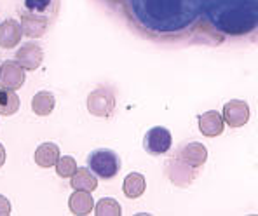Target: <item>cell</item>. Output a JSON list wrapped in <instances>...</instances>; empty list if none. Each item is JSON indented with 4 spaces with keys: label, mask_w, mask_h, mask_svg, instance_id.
Here are the masks:
<instances>
[{
    "label": "cell",
    "mask_w": 258,
    "mask_h": 216,
    "mask_svg": "<svg viewBox=\"0 0 258 216\" xmlns=\"http://www.w3.org/2000/svg\"><path fill=\"white\" fill-rule=\"evenodd\" d=\"M20 110V98L16 91L0 87V115H14Z\"/></svg>",
    "instance_id": "cell-17"
},
{
    "label": "cell",
    "mask_w": 258,
    "mask_h": 216,
    "mask_svg": "<svg viewBox=\"0 0 258 216\" xmlns=\"http://www.w3.org/2000/svg\"><path fill=\"white\" fill-rule=\"evenodd\" d=\"M178 157L183 159V161L187 162V164H190L192 168H201L208 159V150L203 143L192 141V143H187L185 147H181Z\"/></svg>",
    "instance_id": "cell-11"
},
{
    "label": "cell",
    "mask_w": 258,
    "mask_h": 216,
    "mask_svg": "<svg viewBox=\"0 0 258 216\" xmlns=\"http://www.w3.org/2000/svg\"><path fill=\"white\" fill-rule=\"evenodd\" d=\"M56 107V100H54V94L47 93V91H40L33 96L32 100V110L40 117L45 115H51V112Z\"/></svg>",
    "instance_id": "cell-16"
},
{
    "label": "cell",
    "mask_w": 258,
    "mask_h": 216,
    "mask_svg": "<svg viewBox=\"0 0 258 216\" xmlns=\"http://www.w3.org/2000/svg\"><path fill=\"white\" fill-rule=\"evenodd\" d=\"M25 7L30 13H44L51 7V0H25Z\"/></svg>",
    "instance_id": "cell-20"
},
{
    "label": "cell",
    "mask_w": 258,
    "mask_h": 216,
    "mask_svg": "<svg viewBox=\"0 0 258 216\" xmlns=\"http://www.w3.org/2000/svg\"><path fill=\"white\" fill-rule=\"evenodd\" d=\"M115 108V96L108 87H98L87 96V110L96 117H108Z\"/></svg>",
    "instance_id": "cell-2"
},
{
    "label": "cell",
    "mask_w": 258,
    "mask_h": 216,
    "mask_svg": "<svg viewBox=\"0 0 258 216\" xmlns=\"http://www.w3.org/2000/svg\"><path fill=\"white\" fill-rule=\"evenodd\" d=\"M42 59H44L42 47L33 42L23 44L16 52V61L25 70H37V68L42 65Z\"/></svg>",
    "instance_id": "cell-7"
},
{
    "label": "cell",
    "mask_w": 258,
    "mask_h": 216,
    "mask_svg": "<svg viewBox=\"0 0 258 216\" xmlns=\"http://www.w3.org/2000/svg\"><path fill=\"white\" fill-rule=\"evenodd\" d=\"M23 35L21 25L14 20H6L0 25V47L13 49L20 44Z\"/></svg>",
    "instance_id": "cell-10"
},
{
    "label": "cell",
    "mask_w": 258,
    "mask_h": 216,
    "mask_svg": "<svg viewBox=\"0 0 258 216\" xmlns=\"http://www.w3.org/2000/svg\"><path fill=\"white\" fill-rule=\"evenodd\" d=\"M59 159V149L56 143H42L35 150V162L40 168H52Z\"/></svg>",
    "instance_id": "cell-14"
},
{
    "label": "cell",
    "mask_w": 258,
    "mask_h": 216,
    "mask_svg": "<svg viewBox=\"0 0 258 216\" xmlns=\"http://www.w3.org/2000/svg\"><path fill=\"white\" fill-rule=\"evenodd\" d=\"M21 30L23 35L30 37V39H39L47 32L49 21L44 16H37V14H23L21 16Z\"/></svg>",
    "instance_id": "cell-9"
},
{
    "label": "cell",
    "mask_w": 258,
    "mask_h": 216,
    "mask_svg": "<svg viewBox=\"0 0 258 216\" xmlns=\"http://www.w3.org/2000/svg\"><path fill=\"white\" fill-rule=\"evenodd\" d=\"M171 132L162 126H155L149 129V132L143 138V149L152 155H162L171 149Z\"/></svg>",
    "instance_id": "cell-3"
},
{
    "label": "cell",
    "mask_w": 258,
    "mask_h": 216,
    "mask_svg": "<svg viewBox=\"0 0 258 216\" xmlns=\"http://www.w3.org/2000/svg\"><path fill=\"white\" fill-rule=\"evenodd\" d=\"M25 68L18 61H6L0 65V87L18 91L25 84Z\"/></svg>",
    "instance_id": "cell-4"
},
{
    "label": "cell",
    "mask_w": 258,
    "mask_h": 216,
    "mask_svg": "<svg viewBox=\"0 0 258 216\" xmlns=\"http://www.w3.org/2000/svg\"><path fill=\"white\" fill-rule=\"evenodd\" d=\"M11 214V202L7 197L0 195V216H9Z\"/></svg>",
    "instance_id": "cell-21"
},
{
    "label": "cell",
    "mask_w": 258,
    "mask_h": 216,
    "mask_svg": "<svg viewBox=\"0 0 258 216\" xmlns=\"http://www.w3.org/2000/svg\"><path fill=\"white\" fill-rule=\"evenodd\" d=\"M145 188H147V181L140 173H131L124 178L122 190L129 199H138V197L145 192Z\"/></svg>",
    "instance_id": "cell-15"
},
{
    "label": "cell",
    "mask_w": 258,
    "mask_h": 216,
    "mask_svg": "<svg viewBox=\"0 0 258 216\" xmlns=\"http://www.w3.org/2000/svg\"><path fill=\"white\" fill-rule=\"evenodd\" d=\"M77 162H75L74 157L70 155H64V157H59L58 162H56V173H58L59 178H72L75 173H77Z\"/></svg>",
    "instance_id": "cell-19"
},
{
    "label": "cell",
    "mask_w": 258,
    "mask_h": 216,
    "mask_svg": "<svg viewBox=\"0 0 258 216\" xmlns=\"http://www.w3.org/2000/svg\"><path fill=\"white\" fill-rule=\"evenodd\" d=\"M166 174L169 176V180L174 185H180V187H187L188 183L194 180V169L190 164L183 161V159H171V161L166 164Z\"/></svg>",
    "instance_id": "cell-6"
},
{
    "label": "cell",
    "mask_w": 258,
    "mask_h": 216,
    "mask_svg": "<svg viewBox=\"0 0 258 216\" xmlns=\"http://www.w3.org/2000/svg\"><path fill=\"white\" fill-rule=\"evenodd\" d=\"M223 120L230 127H242L249 120V107L242 100H232L223 107Z\"/></svg>",
    "instance_id": "cell-5"
},
{
    "label": "cell",
    "mask_w": 258,
    "mask_h": 216,
    "mask_svg": "<svg viewBox=\"0 0 258 216\" xmlns=\"http://www.w3.org/2000/svg\"><path fill=\"white\" fill-rule=\"evenodd\" d=\"M223 126H225V120L223 115L218 113L216 110H210V112H204L199 117V131L203 132L208 138H215L223 132Z\"/></svg>",
    "instance_id": "cell-8"
},
{
    "label": "cell",
    "mask_w": 258,
    "mask_h": 216,
    "mask_svg": "<svg viewBox=\"0 0 258 216\" xmlns=\"http://www.w3.org/2000/svg\"><path fill=\"white\" fill-rule=\"evenodd\" d=\"M68 207L75 216H86L93 213V197L89 195V192L84 190H75L70 195L68 200Z\"/></svg>",
    "instance_id": "cell-12"
},
{
    "label": "cell",
    "mask_w": 258,
    "mask_h": 216,
    "mask_svg": "<svg viewBox=\"0 0 258 216\" xmlns=\"http://www.w3.org/2000/svg\"><path fill=\"white\" fill-rule=\"evenodd\" d=\"M72 188L74 190H84V192H93L98 187L96 174L91 171L89 168H79L77 173L72 176Z\"/></svg>",
    "instance_id": "cell-13"
},
{
    "label": "cell",
    "mask_w": 258,
    "mask_h": 216,
    "mask_svg": "<svg viewBox=\"0 0 258 216\" xmlns=\"http://www.w3.org/2000/svg\"><path fill=\"white\" fill-rule=\"evenodd\" d=\"M4 162H6V149H4V145L0 143V168L4 166Z\"/></svg>",
    "instance_id": "cell-22"
},
{
    "label": "cell",
    "mask_w": 258,
    "mask_h": 216,
    "mask_svg": "<svg viewBox=\"0 0 258 216\" xmlns=\"http://www.w3.org/2000/svg\"><path fill=\"white\" fill-rule=\"evenodd\" d=\"M94 211H96L94 214H98V216H120L122 214L120 204L117 202L115 199H112V197H105V199H101L100 202L96 204Z\"/></svg>",
    "instance_id": "cell-18"
},
{
    "label": "cell",
    "mask_w": 258,
    "mask_h": 216,
    "mask_svg": "<svg viewBox=\"0 0 258 216\" xmlns=\"http://www.w3.org/2000/svg\"><path fill=\"white\" fill-rule=\"evenodd\" d=\"M87 168L96 174L98 178L110 180V178L117 176V173L120 171V159L113 150L108 149L94 150L87 157Z\"/></svg>",
    "instance_id": "cell-1"
}]
</instances>
